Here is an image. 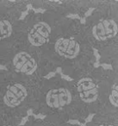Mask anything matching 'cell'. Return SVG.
Wrapping results in <instances>:
<instances>
[{
	"mask_svg": "<svg viewBox=\"0 0 118 126\" xmlns=\"http://www.w3.org/2000/svg\"><path fill=\"white\" fill-rule=\"evenodd\" d=\"M77 90L83 102L90 104L97 99L99 95L98 86L89 77L82 78L77 83Z\"/></svg>",
	"mask_w": 118,
	"mask_h": 126,
	"instance_id": "6da1fadb",
	"label": "cell"
},
{
	"mask_svg": "<svg viewBox=\"0 0 118 126\" xmlns=\"http://www.w3.org/2000/svg\"><path fill=\"white\" fill-rule=\"evenodd\" d=\"M51 27L45 22L35 23L28 34V40L33 46L41 47L47 43L51 35Z\"/></svg>",
	"mask_w": 118,
	"mask_h": 126,
	"instance_id": "7a4b0ae2",
	"label": "cell"
},
{
	"mask_svg": "<svg viewBox=\"0 0 118 126\" xmlns=\"http://www.w3.org/2000/svg\"><path fill=\"white\" fill-rule=\"evenodd\" d=\"M13 65L16 71L25 75H32L37 69V62L29 53L19 52L13 58Z\"/></svg>",
	"mask_w": 118,
	"mask_h": 126,
	"instance_id": "3957f363",
	"label": "cell"
},
{
	"mask_svg": "<svg viewBox=\"0 0 118 126\" xmlns=\"http://www.w3.org/2000/svg\"><path fill=\"white\" fill-rule=\"evenodd\" d=\"M27 95L28 92L26 87L20 83H15L8 87L3 99L7 106L14 108L24 101Z\"/></svg>",
	"mask_w": 118,
	"mask_h": 126,
	"instance_id": "277c9868",
	"label": "cell"
},
{
	"mask_svg": "<svg viewBox=\"0 0 118 126\" xmlns=\"http://www.w3.org/2000/svg\"><path fill=\"white\" fill-rule=\"evenodd\" d=\"M72 94L66 88H54L47 92L46 96L47 105L51 108H61L72 102Z\"/></svg>",
	"mask_w": 118,
	"mask_h": 126,
	"instance_id": "5b68a950",
	"label": "cell"
},
{
	"mask_svg": "<svg viewBox=\"0 0 118 126\" xmlns=\"http://www.w3.org/2000/svg\"><path fill=\"white\" fill-rule=\"evenodd\" d=\"M55 51L59 55L67 59H74L80 51V46L77 41L66 37L59 38L54 45Z\"/></svg>",
	"mask_w": 118,
	"mask_h": 126,
	"instance_id": "8992f818",
	"label": "cell"
},
{
	"mask_svg": "<svg viewBox=\"0 0 118 126\" xmlns=\"http://www.w3.org/2000/svg\"><path fill=\"white\" fill-rule=\"evenodd\" d=\"M92 34L98 41H106L113 38L117 34V24L112 19L103 20L93 27Z\"/></svg>",
	"mask_w": 118,
	"mask_h": 126,
	"instance_id": "52a82bcc",
	"label": "cell"
},
{
	"mask_svg": "<svg viewBox=\"0 0 118 126\" xmlns=\"http://www.w3.org/2000/svg\"><path fill=\"white\" fill-rule=\"evenodd\" d=\"M12 34V25L8 20H0V41L10 37Z\"/></svg>",
	"mask_w": 118,
	"mask_h": 126,
	"instance_id": "ba28073f",
	"label": "cell"
},
{
	"mask_svg": "<svg viewBox=\"0 0 118 126\" xmlns=\"http://www.w3.org/2000/svg\"><path fill=\"white\" fill-rule=\"evenodd\" d=\"M109 99L110 101V103L112 104L114 106L117 107L118 106V86L117 84H115L112 86V89H111V93L109 96Z\"/></svg>",
	"mask_w": 118,
	"mask_h": 126,
	"instance_id": "9c48e42d",
	"label": "cell"
},
{
	"mask_svg": "<svg viewBox=\"0 0 118 126\" xmlns=\"http://www.w3.org/2000/svg\"><path fill=\"white\" fill-rule=\"evenodd\" d=\"M68 123H70V124H78V125L81 124L79 121H78V120H69Z\"/></svg>",
	"mask_w": 118,
	"mask_h": 126,
	"instance_id": "30bf717a",
	"label": "cell"
},
{
	"mask_svg": "<svg viewBox=\"0 0 118 126\" xmlns=\"http://www.w3.org/2000/svg\"><path fill=\"white\" fill-rule=\"evenodd\" d=\"M95 116V114H90V115H89V117H88V118L87 119H85V122H90V120H91L92 118H93V117Z\"/></svg>",
	"mask_w": 118,
	"mask_h": 126,
	"instance_id": "8fae6325",
	"label": "cell"
},
{
	"mask_svg": "<svg viewBox=\"0 0 118 126\" xmlns=\"http://www.w3.org/2000/svg\"><path fill=\"white\" fill-rule=\"evenodd\" d=\"M27 121H28V117H24V120H22V122H21V125H24L25 124V123L27 122Z\"/></svg>",
	"mask_w": 118,
	"mask_h": 126,
	"instance_id": "7c38bea8",
	"label": "cell"
},
{
	"mask_svg": "<svg viewBox=\"0 0 118 126\" xmlns=\"http://www.w3.org/2000/svg\"><path fill=\"white\" fill-rule=\"evenodd\" d=\"M55 75V73H54V72H52V73H50V74H48V75L47 76V79H48V78H50V77H54V76Z\"/></svg>",
	"mask_w": 118,
	"mask_h": 126,
	"instance_id": "4fadbf2b",
	"label": "cell"
},
{
	"mask_svg": "<svg viewBox=\"0 0 118 126\" xmlns=\"http://www.w3.org/2000/svg\"><path fill=\"white\" fill-rule=\"evenodd\" d=\"M62 78H63V79H67V80H73V79H71V78H69L67 75H64V74H62Z\"/></svg>",
	"mask_w": 118,
	"mask_h": 126,
	"instance_id": "5bb4252c",
	"label": "cell"
},
{
	"mask_svg": "<svg viewBox=\"0 0 118 126\" xmlns=\"http://www.w3.org/2000/svg\"><path fill=\"white\" fill-rule=\"evenodd\" d=\"M103 67H105V68H109V69H111V66L110 65H105V64H103Z\"/></svg>",
	"mask_w": 118,
	"mask_h": 126,
	"instance_id": "9a60e30c",
	"label": "cell"
},
{
	"mask_svg": "<svg viewBox=\"0 0 118 126\" xmlns=\"http://www.w3.org/2000/svg\"><path fill=\"white\" fill-rule=\"evenodd\" d=\"M101 126H115L113 124H103V125H101Z\"/></svg>",
	"mask_w": 118,
	"mask_h": 126,
	"instance_id": "2e32d148",
	"label": "cell"
},
{
	"mask_svg": "<svg viewBox=\"0 0 118 126\" xmlns=\"http://www.w3.org/2000/svg\"><path fill=\"white\" fill-rule=\"evenodd\" d=\"M80 125H81V126H86V124H80Z\"/></svg>",
	"mask_w": 118,
	"mask_h": 126,
	"instance_id": "e0dca14e",
	"label": "cell"
},
{
	"mask_svg": "<svg viewBox=\"0 0 118 126\" xmlns=\"http://www.w3.org/2000/svg\"><path fill=\"white\" fill-rule=\"evenodd\" d=\"M0 126H7V125H0Z\"/></svg>",
	"mask_w": 118,
	"mask_h": 126,
	"instance_id": "ac0fdd59",
	"label": "cell"
}]
</instances>
